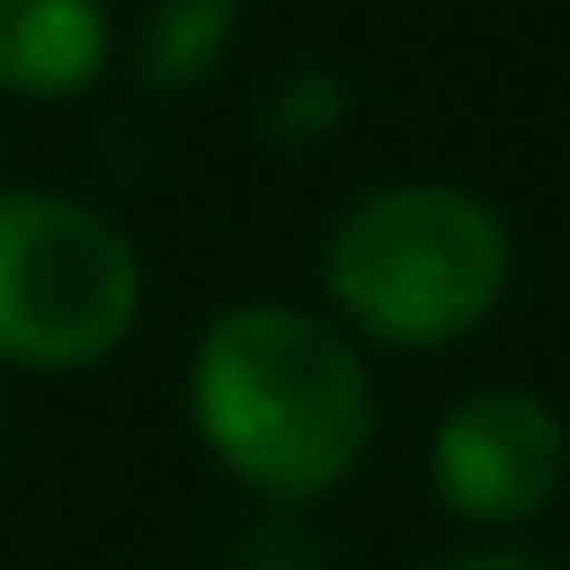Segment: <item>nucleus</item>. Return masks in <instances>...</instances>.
<instances>
[{
    "instance_id": "nucleus-1",
    "label": "nucleus",
    "mask_w": 570,
    "mask_h": 570,
    "mask_svg": "<svg viewBox=\"0 0 570 570\" xmlns=\"http://www.w3.org/2000/svg\"><path fill=\"white\" fill-rule=\"evenodd\" d=\"M188 414L212 461L258 500L336 492L375 430L360 344L289 297L227 305L188 367Z\"/></svg>"
},
{
    "instance_id": "nucleus-2",
    "label": "nucleus",
    "mask_w": 570,
    "mask_h": 570,
    "mask_svg": "<svg viewBox=\"0 0 570 570\" xmlns=\"http://www.w3.org/2000/svg\"><path fill=\"white\" fill-rule=\"evenodd\" d=\"M328 305L383 344H461L508 297L515 243L508 219L453 180L367 188L328 227Z\"/></svg>"
},
{
    "instance_id": "nucleus-3",
    "label": "nucleus",
    "mask_w": 570,
    "mask_h": 570,
    "mask_svg": "<svg viewBox=\"0 0 570 570\" xmlns=\"http://www.w3.org/2000/svg\"><path fill=\"white\" fill-rule=\"evenodd\" d=\"M141 321V250L79 196L0 188V360L71 375Z\"/></svg>"
},
{
    "instance_id": "nucleus-4",
    "label": "nucleus",
    "mask_w": 570,
    "mask_h": 570,
    "mask_svg": "<svg viewBox=\"0 0 570 570\" xmlns=\"http://www.w3.org/2000/svg\"><path fill=\"white\" fill-rule=\"evenodd\" d=\"M570 469L562 414L523 383H476L430 438V484L469 523H531Z\"/></svg>"
},
{
    "instance_id": "nucleus-5",
    "label": "nucleus",
    "mask_w": 570,
    "mask_h": 570,
    "mask_svg": "<svg viewBox=\"0 0 570 570\" xmlns=\"http://www.w3.org/2000/svg\"><path fill=\"white\" fill-rule=\"evenodd\" d=\"M118 56L102 0H0V95L63 102L87 95Z\"/></svg>"
},
{
    "instance_id": "nucleus-6",
    "label": "nucleus",
    "mask_w": 570,
    "mask_h": 570,
    "mask_svg": "<svg viewBox=\"0 0 570 570\" xmlns=\"http://www.w3.org/2000/svg\"><path fill=\"white\" fill-rule=\"evenodd\" d=\"M227 40H235V0H157L141 24V79L188 87L227 56Z\"/></svg>"
},
{
    "instance_id": "nucleus-7",
    "label": "nucleus",
    "mask_w": 570,
    "mask_h": 570,
    "mask_svg": "<svg viewBox=\"0 0 570 570\" xmlns=\"http://www.w3.org/2000/svg\"><path fill=\"white\" fill-rule=\"evenodd\" d=\"M445 570H547L539 554H461V562H445Z\"/></svg>"
}]
</instances>
